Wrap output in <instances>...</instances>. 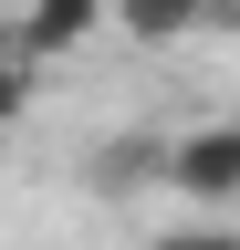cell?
I'll return each mask as SVG.
<instances>
[{
    "mask_svg": "<svg viewBox=\"0 0 240 250\" xmlns=\"http://www.w3.org/2000/svg\"><path fill=\"white\" fill-rule=\"evenodd\" d=\"M157 250H240V240H230V229H167Z\"/></svg>",
    "mask_w": 240,
    "mask_h": 250,
    "instance_id": "obj_6",
    "label": "cell"
},
{
    "mask_svg": "<svg viewBox=\"0 0 240 250\" xmlns=\"http://www.w3.org/2000/svg\"><path fill=\"white\" fill-rule=\"evenodd\" d=\"M167 188L177 198H240V125H188V136H167Z\"/></svg>",
    "mask_w": 240,
    "mask_h": 250,
    "instance_id": "obj_1",
    "label": "cell"
},
{
    "mask_svg": "<svg viewBox=\"0 0 240 250\" xmlns=\"http://www.w3.org/2000/svg\"><path fill=\"white\" fill-rule=\"evenodd\" d=\"M21 115H32V52L0 31V125H21Z\"/></svg>",
    "mask_w": 240,
    "mask_h": 250,
    "instance_id": "obj_4",
    "label": "cell"
},
{
    "mask_svg": "<svg viewBox=\"0 0 240 250\" xmlns=\"http://www.w3.org/2000/svg\"><path fill=\"white\" fill-rule=\"evenodd\" d=\"M115 21H126L136 42H188L209 21V0H115Z\"/></svg>",
    "mask_w": 240,
    "mask_h": 250,
    "instance_id": "obj_3",
    "label": "cell"
},
{
    "mask_svg": "<svg viewBox=\"0 0 240 250\" xmlns=\"http://www.w3.org/2000/svg\"><path fill=\"white\" fill-rule=\"evenodd\" d=\"M136 167H157V177H167V146H105V156H94V177H105V188H136Z\"/></svg>",
    "mask_w": 240,
    "mask_h": 250,
    "instance_id": "obj_5",
    "label": "cell"
},
{
    "mask_svg": "<svg viewBox=\"0 0 240 250\" xmlns=\"http://www.w3.org/2000/svg\"><path fill=\"white\" fill-rule=\"evenodd\" d=\"M105 21H115V0H21V31H11V42L32 62H52V52H84Z\"/></svg>",
    "mask_w": 240,
    "mask_h": 250,
    "instance_id": "obj_2",
    "label": "cell"
}]
</instances>
